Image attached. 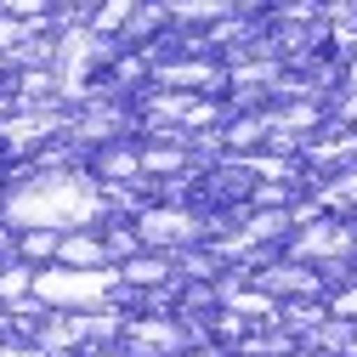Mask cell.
I'll list each match as a JSON object with an SVG mask.
<instances>
[{"label": "cell", "mask_w": 357, "mask_h": 357, "mask_svg": "<svg viewBox=\"0 0 357 357\" xmlns=\"http://www.w3.org/2000/svg\"><path fill=\"white\" fill-rule=\"evenodd\" d=\"M34 278H29V266H6V273H0V295H23Z\"/></svg>", "instance_id": "cell-5"}, {"label": "cell", "mask_w": 357, "mask_h": 357, "mask_svg": "<svg viewBox=\"0 0 357 357\" xmlns=\"http://www.w3.org/2000/svg\"><path fill=\"white\" fill-rule=\"evenodd\" d=\"M137 233H142L148 244H176V238H193L199 221L182 215V210H148V215L137 221Z\"/></svg>", "instance_id": "cell-3"}, {"label": "cell", "mask_w": 357, "mask_h": 357, "mask_svg": "<svg viewBox=\"0 0 357 357\" xmlns=\"http://www.w3.org/2000/svg\"><path fill=\"white\" fill-rule=\"evenodd\" d=\"M97 215H102L97 188L85 182V176H74V170L40 176L23 193H12V204H6L12 227H46V233L52 227H79V221H97Z\"/></svg>", "instance_id": "cell-1"}, {"label": "cell", "mask_w": 357, "mask_h": 357, "mask_svg": "<svg viewBox=\"0 0 357 357\" xmlns=\"http://www.w3.org/2000/svg\"><path fill=\"white\" fill-rule=\"evenodd\" d=\"M57 261L68 266V273H102L108 244H102V238H85V233H74V238H63V244H57Z\"/></svg>", "instance_id": "cell-4"}, {"label": "cell", "mask_w": 357, "mask_h": 357, "mask_svg": "<svg viewBox=\"0 0 357 357\" xmlns=\"http://www.w3.org/2000/svg\"><path fill=\"white\" fill-rule=\"evenodd\" d=\"M108 289H114L108 273H40L34 278L40 301H102Z\"/></svg>", "instance_id": "cell-2"}]
</instances>
